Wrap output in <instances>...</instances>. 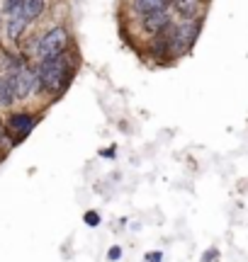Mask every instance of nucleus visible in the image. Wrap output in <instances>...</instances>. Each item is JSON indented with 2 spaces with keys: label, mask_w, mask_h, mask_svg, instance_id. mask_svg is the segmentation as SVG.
Listing matches in <instances>:
<instances>
[{
  "label": "nucleus",
  "mask_w": 248,
  "mask_h": 262,
  "mask_svg": "<svg viewBox=\"0 0 248 262\" xmlns=\"http://www.w3.org/2000/svg\"><path fill=\"white\" fill-rule=\"evenodd\" d=\"M76 61L71 54H61L56 58L49 61H39L37 63V80H39V93H51L54 97L64 93L68 88V83L73 80L76 73Z\"/></svg>",
  "instance_id": "obj_1"
},
{
  "label": "nucleus",
  "mask_w": 248,
  "mask_h": 262,
  "mask_svg": "<svg viewBox=\"0 0 248 262\" xmlns=\"http://www.w3.org/2000/svg\"><path fill=\"white\" fill-rule=\"evenodd\" d=\"M71 47V34L64 25H54L51 29H47L42 37L34 41V56L39 61H49V58H56L61 54H66Z\"/></svg>",
  "instance_id": "obj_2"
},
{
  "label": "nucleus",
  "mask_w": 248,
  "mask_h": 262,
  "mask_svg": "<svg viewBox=\"0 0 248 262\" xmlns=\"http://www.w3.org/2000/svg\"><path fill=\"white\" fill-rule=\"evenodd\" d=\"M37 124H39V117L34 112H12L8 119H5V131H8L10 136H12V141L19 146L32 131L37 129Z\"/></svg>",
  "instance_id": "obj_3"
},
{
  "label": "nucleus",
  "mask_w": 248,
  "mask_h": 262,
  "mask_svg": "<svg viewBox=\"0 0 248 262\" xmlns=\"http://www.w3.org/2000/svg\"><path fill=\"white\" fill-rule=\"evenodd\" d=\"M200 29H202V19H195V22H180V25L171 27L173 47H182V51H188V49L197 41Z\"/></svg>",
  "instance_id": "obj_4"
},
{
  "label": "nucleus",
  "mask_w": 248,
  "mask_h": 262,
  "mask_svg": "<svg viewBox=\"0 0 248 262\" xmlns=\"http://www.w3.org/2000/svg\"><path fill=\"white\" fill-rule=\"evenodd\" d=\"M171 27H173L171 8H168V10H158V12H151V15H143V17H141V29L149 34V37L166 34V32H171Z\"/></svg>",
  "instance_id": "obj_5"
},
{
  "label": "nucleus",
  "mask_w": 248,
  "mask_h": 262,
  "mask_svg": "<svg viewBox=\"0 0 248 262\" xmlns=\"http://www.w3.org/2000/svg\"><path fill=\"white\" fill-rule=\"evenodd\" d=\"M171 8L182 22H195L204 15V3L202 0H171Z\"/></svg>",
  "instance_id": "obj_6"
},
{
  "label": "nucleus",
  "mask_w": 248,
  "mask_h": 262,
  "mask_svg": "<svg viewBox=\"0 0 248 262\" xmlns=\"http://www.w3.org/2000/svg\"><path fill=\"white\" fill-rule=\"evenodd\" d=\"M47 10H49V0H25L15 12L29 25V22H37L39 17H44Z\"/></svg>",
  "instance_id": "obj_7"
},
{
  "label": "nucleus",
  "mask_w": 248,
  "mask_h": 262,
  "mask_svg": "<svg viewBox=\"0 0 248 262\" xmlns=\"http://www.w3.org/2000/svg\"><path fill=\"white\" fill-rule=\"evenodd\" d=\"M25 29H27V22L19 17L17 12H10L8 19H5V34L12 44H19V39L25 34Z\"/></svg>",
  "instance_id": "obj_8"
},
{
  "label": "nucleus",
  "mask_w": 248,
  "mask_h": 262,
  "mask_svg": "<svg viewBox=\"0 0 248 262\" xmlns=\"http://www.w3.org/2000/svg\"><path fill=\"white\" fill-rule=\"evenodd\" d=\"M171 8V0H136L134 3V12L136 15H151V12H158V10H168Z\"/></svg>",
  "instance_id": "obj_9"
},
{
  "label": "nucleus",
  "mask_w": 248,
  "mask_h": 262,
  "mask_svg": "<svg viewBox=\"0 0 248 262\" xmlns=\"http://www.w3.org/2000/svg\"><path fill=\"white\" fill-rule=\"evenodd\" d=\"M15 102V90L8 78H0V107H10Z\"/></svg>",
  "instance_id": "obj_10"
},
{
  "label": "nucleus",
  "mask_w": 248,
  "mask_h": 262,
  "mask_svg": "<svg viewBox=\"0 0 248 262\" xmlns=\"http://www.w3.org/2000/svg\"><path fill=\"white\" fill-rule=\"evenodd\" d=\"M83 221H86L88 228H97V226L102 224V219H100V214H97L95 209H88L86 214H83Z\"/></svg>",
  "instance_id": "obj_11"
},
{
  "label": "nucleus",
  "mask_w": 248,
  "mask_h": 262,
  "mask_svg": "<svg viewBox=\"0 0 248 262\" xmlns=\"http://www.w3.org/2000/svg\"><path fill=\"white\" fill-rule=\"evenodd\" d=\"M22 3H25V0H3V8H0V10H3L5 15H10V12H15Z\"/></svg>",
  "instance_id": "obj_12"
},
{
  "label": "nucleus",
  "mask_w": 248,
  "mask_h": 262,
  "mask_svg": "<svg viewBox=\"0 0 248 262\" xmlns=\"http://www.w3.org/2000/svg\"><path fill=\"white\" fill-rule=\"evenodd\" d=\"M217 260H219V250L217 248H207L200 257V262H217Z\"/></svg>",
  "instance_id": "obj_13"
},
{
  "label": "nucleus",
  "mask_w": 248,
  "mask_h": 262,
  "mask_svg": "<svg viewBox=\"0 0 248 262\" xmlns=\"http://www.w3.org/2000/svg\"><path fill=\"white\" fill-rule=\"evenodd\" d=\"M122 260V248L119 245H110V250H107V262H117Z\"/></svg>",
  "instance_id": "obj_14"
},
{
  "label": "nucleus",
  "mask_w": 248,
  "mask_h": 262,
  "mask_svg": "<svg viewBox=\"0 0 248 262\" xmlns=\"http://www.w3.org/2000/svg\"><path fill=\"white\" fill-rule=\"evenodd\" d=\"M143 260L146 262H163V253L161 250H151V253L143 255Z\"/></svg>",
  "instance_id": "obj_15"
},
{
  "label": "nucleus",
  "mask_w": 248,
  "mask_h": 262,
  "mask_svg": "<svg viewBox=\"0 0 248 262\" xmlns=\"http://www.w3.org/2000/svg\"><path fill=\"white\" fill-rule=\"evenodd\" d=\"M115 153H117V148H107V150H100V156H102V158H115Z\"/></svg>",
  "instance_id": "obj_16"
},
{
  "label": "nucleus",
  "mask_w": 248,
  "mask_h": 262,
  "mask_svg": "<svg viewBox=\"0 0 248 262\" xmlns=\"http://www.w3.org/2000/svg\"><path fill=\"white\" fill-rule=\"evenodd\" d=\"M3 136H5V119H0V141H3Z\"/></svg>",
  "instance_id": "obj_17"
},
{
  "label": "nucleus",
  "mask_w": 248,
  "mask_h": 262,
  "mask_svg": "<svg viewBox=\"0 0 248 262\" xmlns=\"http://www.w3.org/2000/svg\"><path fill=\"white\" fill-rule=\"evenodd\" d=\"M0 27H3V19H0Z\"/></svg>",
  "instance_id": "obj_18"
}]
</instances>
